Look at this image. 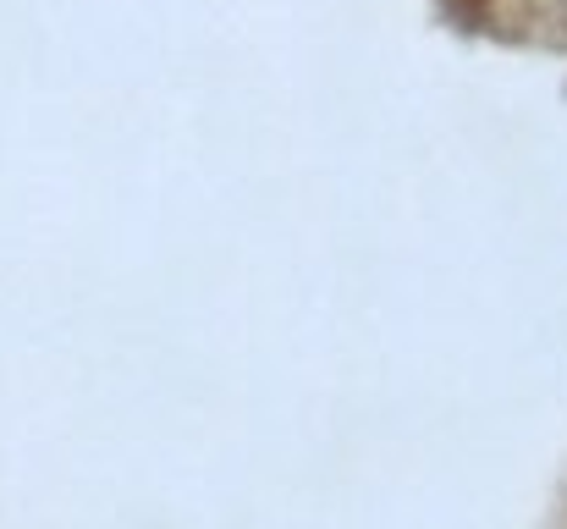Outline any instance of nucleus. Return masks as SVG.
Instances as JSON below:
<instances>
[{
	"label": "nucleus",
	"instance_id": "nucleus-1",
	"mask_svg": "<svg viewBox=\"0 0 567 529\" xmlns=\"http://www.w3.org/2000/svg\"><path fill=\"white\" fill-rule=\"evenodd\" d=\"M563 529H567V519H563Z\"/></svg>",
	"mask_w": 567,
	"mask_h": 529
}]
</instances>
